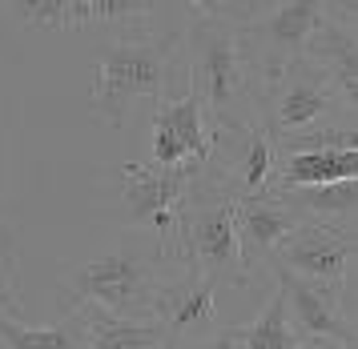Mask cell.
I'll return each mask as SVG.
<instances>
[{"label": "cell", "mask_w": 358, "mask_h": 349, "mask_svg": "<svg viewBox=\"0 0 358 349\" xmlns=\"http://www.w3.org/2000/svg\"><path fill=\"white\" fill-rule=\"evenodd\" d=\"M178 269L181 265L165 253V245L157 237L125 229L105 253H93L89 261L61 273V281H57V313L65 318L77 305L93 302L101 309L117 313V318L149 321L162 285Z\"/></svg>", "instance_id": "6da1fadb"}, {"label": "cell", "mask_w": 358, "mask_h": 349, "mask_svg": "<svg viewBox=\"0 0 358 349\" xmlns=\"http://www.w3.org/2000/svg\"><path fill=\"white\" fill-rule=\"evenodd\" d=\"M189 48V89L201 101L213 128H234L258 121V80L245 57L242 20H194L181 32Z\"/></svg>", "instance_id": "7a4b0ae2"}, {"label": "cell", "mask_w": 358, "mask_h": 349, "mask_svg": "<svg viewBox=\"0 0 358 349\" xmlns=\"http://www.w3.org/2000/svg\"><path fill=\"white\" fill-rule=\"evenodd\" d=\"M181 29L149 32L137 40H113L97 57V77H93V101L89 109L97 112L105 125L121 128L129 109L141 96L169 101V80L178 68Z\"/></svg>", "instance_id": "3957f363"}, {"label": "cell", "mask_w": 358, "mask_h": 349, "mask_svg": "<svg viewBox=\"0 0 358 349\" xmlns=\"http://www.w3.org/2000/svg\"><path fill=\"white\" fill-rule=\"evenodd\" d=\"M169 257L181 269L213 281L217 289L250 285V273L242 269V253H238V233H234V201L206 189L197 177L189 185L185 209H181Z\"/></svg>", "instance_id": "277c9868"}, {"label": "cell", "mask_w": 358, "mask_h": 349, "mask_svg": "<svg viewBox=\"0 0 358 349\" xmlns=\"http://www.w3.org/2000/svg\"><path fill=\"white\" fill-rule=\"evenodd\" d=\"M117 173V209L129 233H149L165 245H173L181 209L189 197V185L197 177V165H149V161H121Z\"/></svg>", "instance_id": "5b68a950"}, {"label": "cell", "mask_w": 358, "mask_h": 349, "mask_svg": "<svg viewBox=\"0 0 358 349\" xmlns=\"http://www.w3.org/2000/svg\"><path fill=\"white\" fill-rule=\"evenodd\" d=\"M338 117H355V105H346L310 61H294L258 93V121L274 141L338 121Z\"/></svg>", "instance_id": "8992f818"}, {"label": "cell", "mask_w": 358, "mask_h": 349, "mask_svg": "<svg viewBox=\"0 0 358 349\" xmlns=\"http://www.w3.org/2000/svg\"><path fill=\"white\" fill-rule=\"evenodd\" d=\"M322 8L326 0H274L266 13H250V20H242L245 57L258 80V93L282 68L302 61V48H306L310 32L318 29Z\"/></svg>", "instance_id": "52a82bcc"}, {"label": "cell", "mask_w": 358, "mask_h": 349, "mask_svg": "<svg viewBox=\"0 0 358 349\" xmlns=\"http://www.w3.org/2000/svg\"><path fill=\"white\" fill-rule=\"evenodd\" d=\"M274 261L282 269H290L294 277L346 297L350 269H355V233H342V229L318 221H298L290 237L274 249Z\"/></svg>", "instance_id": "ba28073f"}, {"label": "cell", "mask_w": 358, "mask_h": 349, "mask_svg": "<svg viewBox=\"0 0 358 349\" xmlns=\"http://www.w3.org/2000/svg\"><path fill=\"white\" fill-rule=\"evenodd\" d=\"M302 61L322 73L334 93L355 105L358 101V0H326L318 29L310 32Z\"/></svg>", "instance_id": "9c48e42d"}, {"label": "cell", "mask_w": 358, "mask_h": 349, "mask_svg": "<svg viewBox=\"0 0 358 349\" xmlns=\"http://www.w3.org/2000/svg\"><path fill=\"white\" fill-rule=\"evenodd\" d=\"M213 144V125L201 101L194 93L178 96V101H157L153 109V137H149V165H206Z\"/></svg>", "instance_id": "30bf717a"}, {"label": "cell", "mask_w": 358, "mask_h": 349, "mask_svg": "<svg viewBox=\"0 0 358 349\" xmlns=\"http://www.w3.org/2000/svg\"><path fill=\"white\" fill-rule=\"evenodd\" d=\"M298 221H302L298 209L274 189L254 193V197H238L234 201V233H238L242 269L254 277V269L270 265L274 261V249L290 237V229Z\"/></svg>", "instance_id": "8fae6325"}, {"label": "cell", "mask_w": 358, "mask_h": 349, "mask_svg": "<svg viewBox=\"0 0 358 349\" xmlns=\"http://www.w3.org/2000/svg\"><path fill=\"white\" fill-rule=\"evenodd\" d=\"M270 269L278 277V293L286 297V318H294L290 321L294 334L298 337H330V341H342V346H355V325L346 318V302H342L338 293L294 277L278 261H270Z\"/></svg>", "instance_id": "7c38bea8"}, {"label": "cell", "mask_w": 358, "mask_h": 349, "mask_svg": "<svg viewBox=\"0 0 358 349\" xmlns=\"http://www.w3.org/2000/svg\"><path fill=\"white\" fill-rule=\"evenodd\" d=\"M153 321H162L169 341H194L217 329V285L189 269H178L153 302Z\"/></svg>", "instance_id": "4fadbf2b"}, {"label": "cell", "mask_w": 358, "mask_h": 349, "mask_svg": "<svg viewBox=\"0 0 358 349\" xmlns=\"http://www.w3.org/2000/svg\"><path fill=\"white\" fill-rule=\"evenodd\" d=\"M85 325V341L89 349H165L169 334L162 329V321H137V318H117L101 305L85 302L73 309Z\"/></svg>", "instance_id": "5bb4252c"}, {"label": "cell", "mask_w": 358, "mask_h": 349, "mask_svg": "<svg viewBox=\"0 0 358 349\" xmlns=\"http://www.w3.org/2000/svg\"><path fill=\"white\" fill-rule=\"evenodd\" d=\"M358 149H310V153H278L270 189H302V185H330L355 181Z\"/></svg>", "instance_id": "9a60e30c"}, {"label": "cell", "mask_w": 358, "mask_h": 349, "mask_svg": "<svg viewBox=\"0 0 358 349\" xmlns=\"http://www.w3.org/2000/svg\"><path fill=\"white\" fill-rule=\"evenodd\" d=\"M20 302H0V346L4 349H89L77 313H65L52 325H24Z\"/></svg>", "instance_id": "2e32d148"}, {"label": "cell", "mask_w": 358, "mask_h": 349, "mask_svg": "<svg viewBox=\"0 0 358 349\" xmlns=\"http://www.w3.org/2000/svg\"><path fill=\"white\" fill-rule=\"evenodd\" d=\"M302 221H318L342 233H355L358 213V177L355 181H330V185H302V189H278Z\"/></svg>", "instance_id": "e0dca14e"}, {"label": "cell", "mask_w": 358, "mask_h": 349, "mask_svg": "<svg viewBox=\"0 0 358 349\" xmlns=\"http://www.w3.org/2000/svg\"><path fill=\"white\" fill-rule=\"evenodd\" d=\"M73 13V32L89 24H149V16L157 13V0H69Z\"/></svg>", "instance_id": "ac0fdd59"}, {"label": "cell", "mask_w": 358, "mask_h": 349, "mask_svg": "<svg viewBox=\"0 0 358 349\" xmlns=\"http://www.w3.org/2000/svg\"><path fill=\"white\" fill-rule=\"evenodd\" d=\"M238 341L242 349H298L302 337L294 334L290 318H286V297L274 293L250 325H238Z\"/></svg>", "instance_id": "d6986e66"}, {"label": "cell", "mask_w": 358, "mask_h": 349, "mask_svg": "<svg viewBox=\"0 0 358 349\" xmlns=\"http://www.w3.org/2000/svg\"><path fill=\"white\" fill-rule=\"evenodd\" d=\"M8 16L24 29H45V32H73V13L69 0H4Z\"/></svg>", "instance_id": "ffe728a7"}, {"label": "cell", "mask_w": 358, "mask_h": 349, "mask_svg": "<svg viewBox=\"0 0 358 349\" xmlns=\"http://www.w3.org/2000/svg\"><path fill=\"white\" fill-rule=\"evenodd\" d=\"M0 302H17V241L0 221Z\"/></svg>", "instance_id": "44dd1931"}, {"label": "cell", "mask_w": 358, "mask_h": 349, "mask_svg": "<svg viewBox=\"0 0 358 349\" xmlns=\"http://www.w3.org/2000/svg\"><path fill=\"white\" fill-rule=\"evenodd\" d=\"M178 4L194 16V20H245V16L234 8V0H178Z\"/></svg>", "instance_id": "7402d4cb"}, {"label": "cell", "mask_w": 358, "mask_h": 349, "mask_svg": "<svg viewBox=\"0 0 358 349\" xmlns=\"http://www.w3.org/2000/svg\"><path fill=\"white\" fill-rule=\"evenodd\" d=\"M178 349H242V341H238V325H217V329H210V334L194 337V341H181Z\"/></svg>", "instance_id": "603a6c76"}, {"label": "cell", "mask_w": 358, "mask_h": 349, "mask_svg": "<svg viewBox=\"0 0 358 349\" xmlns=\"http://www.w3.org/2000/svg\"><path fill=\"white\" fill-rule=\"evenodd\" d=\"M298 349H355V346H342V341H330V337H302Z\"/></svg>", "instance_id": "cb8c5ba5"}, {"label": "cell", "mask_w": 358, "mask_h": 349, "mask_svg": "<svg viewBox=\"0 0 358 349\" xmlns=\"http://www.w3.org/2000/svg\"><path fill=\"white\" fill-rule=\"evenodd\" d=\"M165 349H178V341H165Z\"/></svg>", "instance_id": "d4e9b609"}]
</instances>
